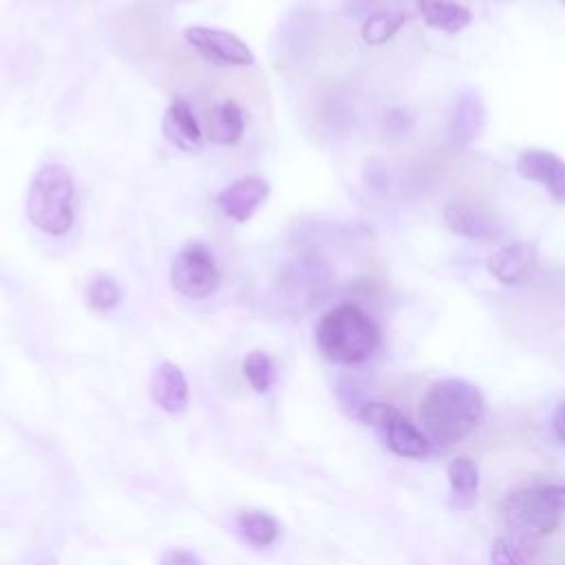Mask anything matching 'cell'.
<instances>
[{
    "mask_svg": "<svg viewBox=\"0 0 565 565\" xmlns=\"http://www.w3.org/2000/svg\"><path fill=\"white\" fill-rule=\"evenodd\" d=\"M150 397L161 411L170 415L183 413L190 402V386L185 373L174 362H159L150 375Z\"/></svg>",
    "mask_w": 565,
    "mask_h": 565,
    "instance_id": "cell-11",
    "label": "cell"
},
{
    "mask_svg": "<svg viewBox=\"0 0 565 565\" xmlns=\"http://www.w3.org/2000/svg\"><path fill=\"white\" fill-rule=\"evenodd\" d=\"M364 179L369 183V188L373 190H384L388 185V172L382 163H375L371 161L366 168H364Z\"/></svg>",
    "mask_w": 565,
    "mask_h": 565,
    "instance_id": "cell-26",
    "label": "cell"
},
{
    "mask_svg": "<svg viewBox=\"0 0 565 565\" xmlns=\"http://www.w3.org/2000/svg\"><path fill=\"white\" fill-rule=\"evenodd\" d=\"M536 263V247L527 241H512L501 245L488 258V271L503 285H519L530 276Z\"/></svg>",
    "mask_w": 565,
    "mask_h": 565,
    "instance_id": "cell-14",
    "label": "cell"
},
{
    "mask_svg": "<svg viewBox=\"0 0 565 565\" xmlns=\"http://www.w3.org/2000/svg\"><path fill=\"white\" fill-rule=\"evenodd\" d=\"M486 417V397L463 377L435 380L419 402V424L426 439L439 448L466 439Z\"/></svg>",
    "mask_w": 565,
    "mask_h": 565,
    "instance_id": "cell-1",
    "label": "cell"
},
{
    "mask_svg": "<svg viewBox=\"0 0 565 565\" xmlns=\"http://www.w3.org/2000/svg\"><path fill=\"white\" fill-rule=\"evenodd\" d=\"M271 188L260 177H243L230 183L216 196V207L223 216L234 223H245L254 216V212L267 201Z\"/></svg>",
    "mask_w": 565,
    "mask_h": 565,
    "instance_id": "cell-10",
    "label": "cell"
},
{
    "mask_svg": "<svg viewBox=\"0 0 565 565\" xmlns=\"http://www.w3.org/2000/svg\"><path fill=\"white\" fill-rule=\"evenodd\" d=\"M382 0H351L349 4V11L351 13H362V11H369V15L373 13V9L380 7Z\"/></svg>",
    "mask_w": 565,
    "mask_h": 565,
    "instance_id": "cell-28",
    "label": "cell"
},
{
    "mask_svg": "<svg viewBox=\"0 0 565 565\" xmlns=\"http://www.w3.org/2000/svg\"><path fill=\"white\" fill-rule=\"evenodd\" d=\"M558 2H561V4H565V0H558Z\"/></svg>",
    "mask_w": 565,
    "mask_h": 565,
    "instance_id": "cell-31",
    "label": "cell"
},
{
    "mask_svg": "<svg viewBox=\"0 0 565 565\" xmlns=\"http://www.w3.org/2000/svg\"><path fill=\"white\" fill-rule=\"evenodd\" d=\"M552 430L554 435L565 441V399L558 402V406L554 408V415H552Z\"/></svg>",
    "mask_w": 565,
    "mask_h": 565,
    "instance_id": "cell-27",
    "label": "cell"
},
{
    "mask_svg": "<svg viewBox=\"0 0 565 565\" xmlns=\"http://www.w3.org/2000/svg\"><path fill=\"white\" fill-rule=\"evenodd\" d=\"M170 282L181 296L192 300L212 296L221 282V271L210 247L201 241L183 245L172 260Z\"/></svg>",
    "mask_w": 565,
    "mask_h": 565,
    "instance_id": "cell-6",
    "label": "cell"
},
{
    "mask_svg": "<svg viewBox=\"0 0 565 565\" xmlns=\"http://www.w3.org/2000/svg\"><path fill=\"white\" fill-rule=\"evenodd\" d=\"M245 128L243 108L234 99H225L210 110L207 139L221 146H234L241 141Z\"/></svg>",
    "mask_w": 565,
    "mask_h": 565,
    "instance_id": "cell-18",
    "label": "cell"
},
{
    "mask_svg": "<svg viewBox=\"0 0 565 565\" xmlns=\"http://www.w3.org/2000/svg\"><path fill=\"white\" fill-rule=\"evenodd\" d=\"M241 371L256 393H267L274 384V362L265 351H249L243 358Z\"/></svg>",
    "mask_w": 565,
    "mask_h": 565,
    "instance_id": "cell-22",
    "label": "cell"
},
{
    "mask_svg": "<svg viewBox=\"0 0 565 565\" xmlns=\"http://www.w3.org/2000/svg\"><path fill=\"white\" fill-rule=\"evenodd\" d=\"M413 124H415V117L406 108H391V110H386L384 113V121H382L384 132L391 135V137L408 135Z\"/></svg>",
    "mask_w": 565,
    "mask_h": 565,
    "instance_id": "cell-23",
    "label": "cell"
},
{
    "mask_svg": "<svg viewBox=\"0 0 565 565\" xmlns=\"http://www.w3.org/2000/svg\"><path fill=\"white\" fill-rule=\"evenodd\" d=\"M331 278V267L322 256L302 254L282 269L278 289L287 298V302L305 309L320 302L322 296H327Z\"/></svg>",
    "mask_w": 565,
    "mask_h": 565,
    "instance_id": "cell-7",
    "label": "cell"
},
{
    "mask_svg": "<svg viewBox=\"0 0 565 565\" xmlns=\"http://www.w3.org/2000/svg\"><path fill=\"white\" fill-rule=\"evenodd\" d=\"M358 417L362 424L377 430L384 446L397 457L419 459L430 450V441L399 408L386 402H366L360 406Z\"/></svg>",
    "mask_w": 565,
    "mask_h": 565,
    "instance_id": "cell-5",
    "label": "cell"
},
{
    "mask_svg": "<svg viewBox=\"0 0 565 565\" xmlns=\"http://www.w3.org/2000/svg\"><path fill=\"white\" fill-rule=\"evenodd\" d=\"M561 505L547 488L512 490L501 503V519L508 530L521 536H545L561 521Z\"/></svg>",
    "mask_w": 565,
    "mask_h": 565,
    "instance_id": "cell-4",
    "label": "cell"
},
{
    "mask_svg": "<svg viewBox=\"0 0 565 565\" xmlns=\"http://www.w3.org/2000/svg\"><path fill=\"white\" fill-rule=\"evenodd\" d=\"M406 22V13L391 11V9H377L371 15H366L362 24V40L371 46L386 44Z\"/></svg>",
    "mask_w": 565,
    "mask_h": 565,
    "instance_id": "cell-20",
    "label": "cell"
},
{
    "mask_svg": "<svg viewBox=\"0 0 565 565\" xmlns=\"http://www.w3.org/2000/svg\"><path fill=\"white\" fill-rule=\"evenodd\" d=\"M163 137L183 152H199L203 146V130L192 113V106L183 97H174L161 119Z\"/></svg>",
    "mask_w": 565,
    "mask_h": 565,
    "instance_id": "cell-12",
    "label": "cell"
},
{
    "mask_svg": "<svg viewBox=\"0 0 565 565\" xmlns=\"http://www.w3.org/2000/svg\"><path fill=\"white\" fill-rule=\"evenodd\" d=\"M501 2H512V0H501Z\"/></svg>",
    "mask_w": 565,
    "mask_h": 565,
    "instance_id": "cell-32",
    "label": "cell"
},
{
    "mask_svg": "<svg viewBox=\"0 0 565 565\" xmlns=\"http://www.w3.org/2000/svg\"><path fill=\"white\" fill-rule=\"evenodd\" d=\"M514 168L519 177L541 183L554 203H565V159L543 148H527L519 152Z\"/></svg>",
    "mask_w": 565,
    "mask_h": 565,
    "instance_id": "cell-9",
    "label": "cell"
},
{
    "mask_svg": "<svg viewBox=\"0 0 565 565\" xmlns=\"http://www.w3.org/2000/svg\"><path fill=\"white\" fill-rule=\"evenodd\" d=\"M159 565H203V561L192 550L172 547L163 552V556L159 558Z\"/></svg>",
    "mask_w": 565,
    "mask_h": 565,
    "instance_id": "cell-25",
    "label": "cell"
},
{
    "mask_svg": "<svg viewBox=\"0 0 565 565\" xmlns=\"http://www.w3.org/2000/svg\"><path fill=\"white\" fill-rule=\"evenodd\" d=\"M419 15L430 29L459 33L472 22V11L455 0H415Z\"/></svg>",
    "mask_w": 565,
    "mask_h": 565,
    "instance_id": "cell-16",
    "label": "cell"
},
{
    "mask_svg": "<svg viewBox=\"0 0 565 565\" xmlns=\"http://www.w3.org/2000/svg\"><path fill=\"white\" fill-rule=\"evenodd\" d=\"M316 344L324 360L340 366H355L377 353L382 331L360 305L340 302L318 320Z\"/></svg>",
    "mask_w": 565,
    "mask_h": 565,
    "instance_id": "cell-2",
    "label": "cell"
},
{
    "mask_svg": "<svg viewBox=\"0 0 565 565\" xmlns=\"http://www.w3.org/2000/svg\"><path fill=\"white\" fill-rule=\"evenodd\" d=\"M236 527H238V536L256 547V550H267L274 543H278L280 534H282V525L280 521L265 512V510H243L236 516Z\"/></svg>",
    "mask_w": 565,
    "mask_h": 565,
    "instance_id": "cell-17",
    "label": "cell"
},
{
    "mask_svg": "<svg viewBox=\"0 0 565 565\" xmlns=\"http://www.w3.org/2000/svg\"><path fill=\"white\" fill-rule=\"evenodd\" d=\"M188 44L210 64L216 66H252L254 53L232 31L214 26H188L183 31Z\"/></svg>",
    "mask_w": 565,
    "mask_h": 565,
    "instance_id": "cell-8",
    "label": "cell"
},
{
    "mask_svg": "<svg viewBox=\"0 0 565 565\" xmlns=\"http://www.w3.org/2000/svg\"><path fill=\"white\" fill-rule=\"evenodd\" d=\"M486 128V106L477 90H463L450 113V141L455 146H470Z\"/></svg>",
    "mask_w": 565,
    "mask_h": 565,
    "instance_id": "cell-15",
    "label": "cell"
},
{
    "mask_svg": "<svg viewBox=\"0 0 565 565\" xmlns=\"http://www.w3.org/2000/svg\"><path fill=\"white\" fill-rule=\"evenodd\" d=\"M450 499L457 510H472L479 497V468L468 457H457L448 463Z\"/></svg>",
    "mask_w": 565,
    "mask_h": 565,
    "instance_id": "cell-19",
    "label": "cell"
},
{
    "mask_svg": "<svg viewBox=\"0 0 565 565\" xmlns=\"http://www.w3.org/2000/svg\"><path fill=\"white\" fill-rule=\"evenodd\" d=\"M35 565H57V561H55V558H42V561H38Z\"/></svg>",
    "mask_w": 565,
    "mask_h": 565,
    "instance_id": "cell-30",
    "label": "cell"
},
{
    "mask_svg": "<svg viewBox=\"0 0 565 565\" xmlns=\"http://www.w3.org/2000/svg\"><path fill=\"white\" fill-rule=\"evenodd\" d=\"M121 298H124L121 285L108 274H97L86 285V302L95 311H102V313L113 311L115 307H119Z\"/></svg>",
    "mask_w": 565,
    "mask_h": 565,
    "instance_id": "cell-21",
    "label": "cell"
},
{
    "mask_svg": "<svg viewBox=\"0 0 565 565\" xmlns=\"http://www.w3.org/2000/svg\"><path fill=\"white\" fill-rule=\"evenodd\" d=\"M556 503L561 505V510H565V486H550Z\"/></svg>",
    "mask_w": 565,
    "mask_h": 565,
    "instance_id": "cell-29",
    "label": "cell"
},
{
    "mask_svg": "<svg viewBox=\"0 0 565 565\" xmlns=\"http://www.w3.org/2000/svg\"><path fill=\"white\" fill-rule=\"evenodd\" d=\"M490 565H523L516 550L503 541V539H497L490 547Z\"/></svg>",
    "mask_w": 565,
    "mask_h": 565,
    "instance_id": "cell-24",
    "label": "cell"
},
{
    "mask_svg": "<svg viewBox=\"0 0 565 565\" xmlns=\"http://www.w3.org/2000/svg\"><path fill=\"white\" fill-rule=\"evenodd\" d=\"M75 185L62 163H44L31 179L26 194V216L33 227L49 236H64L75 221Z\"/></svg>",
    "mask_w": 565,
    "mask_h": 565,
    "instance_id": "cell-3",
    "label": "cell"
},
{
    "mask_svg": "<svg viewBox=\"0 0 565 565\" xmlns=\"http://www.w3.org/2000/svg\"><path fill=\"white\" fill-rule=\"evenodd\" d=\"M444 223L470 241H494L503 232L490 212L470 203H448L444 207Z\"/></svg>",
    "mask_w": 565,
    "mask_h": 565,
    "instance_id": "cell-13",
    "label": "cell"
}]
</instances>
